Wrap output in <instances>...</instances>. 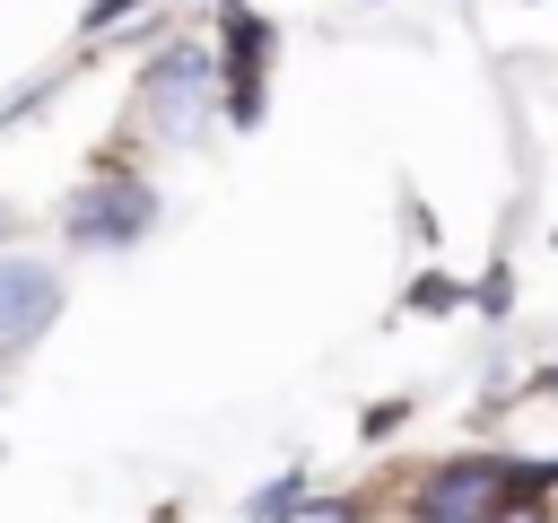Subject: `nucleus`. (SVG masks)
I'll return each mask as SVG.
<instances>
[{
  "mask_svg": "<svg viewBox=\"0 0 558 523\" xmlns=\"http://www.w3.org/2000/svg\"><path fill=\"white\" fill-rule=\"evenodd\" d=\"M140 113H148L157 139H192V131L209 122V52L166 44V52L140 70Z\"/></svg>",
  "mask_w": 558,
  "mask_h": 523,
  "instance_id": "3",
  "label": "nucleus"
},
{
  "mask_svg": "<svg viewBox=\"0 0 558 523\" xmlns=\"http://www.w3.org/2000/svg\"><path fill=\"white\" fill-rule=\"evenodd\" d=\"M471 296H480V314H506V305H514V270H488Z\"/></svg>",
  "mask_w": 558,
  "mask_h": 523,
  "instance_id": "10",
  "label": "nucleus"
},
{
  "mask_svg": "<svg viewBox=\"0 0 558 523\" xmlns=\"http://www.w3.org/2000/svg\"><path fill=\"white\" fill-rule=\"evenodd\" d=\"M401 418H410V410H401V401H375V410H366V436H392V427H401Z\"/></svg>",
  "mask_w": 558,
  "mask_h": 523,
  "instance_id": "11",
  "label": "nucleus"
},
{
  "mask_svg": "<svg viewBox=\"0 0 558 523\" xmlns=\"http://www.w3.org/2000/svg\"><path fill=\"white\" fill-rule=\"evenodd\" d=\"M148 227H157V192H148L140 174H122V166L87 174V183L61 200V235L87 244V253H122V244H140Z\"/></svg>",
  "mask_w": 558,
  "mask_h": 523,
  "instance_id": "1",
  "label": "nucleus"
},
{
  "mask_svg": "<svg viewBox=\"0 0 558 523\" xmlns=\"http://www.w3.org/2000/svg\"><path fill=\"white\" fill-rule=\"evenodd\" d=\"M52 305H61L52 262H35V253H0V349H26V340L52 323Z\"/></svg>",
  "mask_w": 558,
  "mask_h": 523,
  "instance_id": "5",
  "label": "nucleus"
},
{
  "mask_svg": "<svg viewBox=\"0 0 558 523\" xmlns=\"http://www.w3.org/2000/svg\"><path fill=\"white\" fill-rule=\"evenodd\" d=\"M296 497H305V471H279L270 488L244 497V523H279V514H296Z\"/></svg>",
  "mask_w": 558,
  "mask_h": 523,
  "instance_id": "6",
  "label": "nucleus"
},
{
  "mask_svg": "<svg viewBox=\"0 0 558 523\" xmlns=\"http://www.w3.org/2000/svg\"><path fill=\"white\" fill-rule=\"evenodd\" d=\"M445 305H462V279H445V270H418V279H410V314H445Z\"/></svg>",
  "mask_w": 558,
  "mask_h": 523,
  "instance_id": "7",
  "label": "nucleus"
},
{
  "mask_svg": "<svg viewBox=\"0 0 558 523\" xmlns=\"http://www.w3.org/2000/svg\"><path fill=\"white\" fill-rule=\"evenodd\" d=\"M157 523H174V506H166V514H157Z\"/></svg>",
  "mask_w": 558,
  "mask_h": 523,
  "instance_id": "14",
  "label": "nucleus"
},
{
  "mask_svg": "<svg viewBox=\"0 0 558 523\" xmlns=\"http://www.w3.org/2000/svg\"><path fill=\"white\" fill-rule=\"evenodd\" d=\"M279 26L253 17V9H227L218 17V78H227V122H262V61H270Z\"/></svg>",
  "mask_w": 558,
  "mask_h": 523,
  "instance_id": "4",
  "label": "nucleus"
},
{
  "mask_svg": "<svg viewBox=\"0 0 558 523\" xmlns=\"http://www.w3.org/2000/svg\"><path fill=\"white\" fill-rule=\"evenodd\" d=\"M140 9H148V0H87V17H78V26H87V35H113V26H122V17H140Z\"/></svg>",
  "mask_w": 558,
  "mask_h": 523,
  "instance_id": "9",
  "label": "nucleus"
},
{
  "mask_svg": "<svg viewBox=\"0 0 558 523\" xmlns=\"http://www.w3.org/2000/svg\"><path fill=\"white\" fill-rule=\"evenodd\" d=\"M218 9H244V0H218Z\"/></svg>",
  "mask_w": 558,
  "mask_h": 523,
  "instance_id": "13",
  "label": "nucleus"
},
{
  "mask_svg": "<svg viewBox=\"0 0 558 523\" xmlns=\"http://www.w3.org/2000/svg\"><path fill=\"white\" fill-rule=\"evenodd\" d=\"M541 392H549V401H558V366H541Z\"/></svg>",
  "mask_w": 558,
  "mask_h": 523,
  "instance_id": "12",
  "label": "nucleus"
},
{
  "mask_svg": "<svg viewBox=\"0 0 558 523\" xmlns=\"http://www.w3.org/2000/svg\"><path fill=\"white\" fill-rule=\"evenodd\" d=\"M279 523H366V506L357 497H296V514H279Z\"/></svg>",
  "mask_w": 558,
  "mask_h": 523,
  "instance_id": "8",
  "label": "nucleus"
},
{
  "mask_svg": "<svg viewBox=\"0 0 558 523\" xmlns=\"http://www.w3.org/2000/svg\"><path fill=\"white\" fill-rule=\"evenodd\" d=\"M410 523H497V445L427 462L410 479Z\"/></svg>",
  "mask_w": 558,
  "mask_h": 523,
  "instance_id": "2",
  "label": "nucleus"
},
{
  "mask_svg": "<svg viewBox=\"0 0 558 523\" xmlns=\"http://www.w3.org/2000/svg\"><path fill=\"white\" fill-rule=\"evenodd\" d=\"M549 506H558V497H549Z\"/></svg>",
  "mask_w": 558,
  "mask_h": 523,
  "instance_id": "15",
  "label": "nucleus"
}]
</instances>
